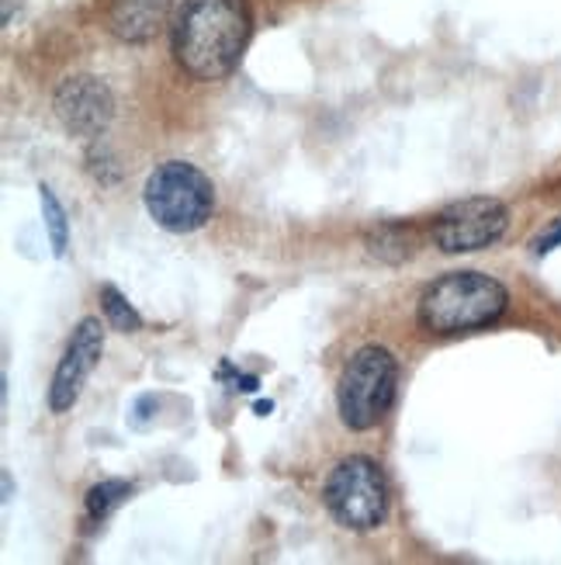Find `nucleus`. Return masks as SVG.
I'll return each instance as SVG.
<instances>
[{
	"instance_id": "0eeeda50",
	"label": "nucleus",
	"mask_w": 561,
	"mask_h": 565,
	"mask_svg": "<svg viewBox=\"0 0 561 565\" xmlns=\"http://www.w3.org/2000/svg\"><path fill=\"white\" fill-rule=\"evenodd\" d=\"M101 354H105V330L97 319H84V323L73 330V337L66 343V354L53 375V385H48V409L53 413L73 409V403L80 399L84 382L90 379Z\"/></svg>"
},
{
	"instance_id": "7ed1b4c3",
	"label": "nucleus",
	"mask_w": 561,
	"mask_h": 565,
	"mask_svg": "<svg viewBox=\"0 0 561 565\" xmlns=\"http://www.w3.org/2000/svg\"><path fill=\"white\" fill-rule=\"evenodd\" d=\"M215 209V188L194 163L170 160L145 181V212L170 233L202 230Z\"/></svg>"
},
{
	"instance_id": "39448f33",
	"label": "nucleus",
	"mask_w": 561,
	"mask_h": 565,
	"mask_svg": "<svg viewBox=\"0 0 561 565\" xmlns=\"http://www.w3.org/2000/svg\"><path fill=\"white\" fill-rule=\"evenodd\" d=\"M326 507L350 531H371L385 521L388 510V486L381 469L371 458H347L339 461L326 479Z\"/></svg>"
},
{
	"instance_id": "f03ea898",
	"label": "nucleus",
	"mask_w": 561,
	"mask_h": 565,
	"mask_svg": "<svg viewBox=\"0 0 561 565\" xmlns=\"http://www.w3.org/2000/svg\"><path fill=\"white\" fill-rule=\"evenodd\" d=\"M506 288L478 271H454L436 278L420 299V327L430 333H468L489 327L506 312Z\"/></svg>"
},
{
	"instance_id": "9d476101",
	"label": "nucleus",
	"mask_w": 561,
	"mask_h": 565,
	"mask_svg": "<svg viewBox=\"0 0 561 565\" xmlns=\"http://www.w3.org/2000/svg\"><path fill=\"white\" fill-rule=\"evenodd\" d=\"M132 497V482L126 479H105L97 482L90 493H87V521L101 524L105 518H111V510H118Z\"/></svg>"
},
{
	"instance_id": "20e7f679",
	"label": "nucleus",
	"mask_w": 561,
	"mask_h": 565,
	"mask_svg": "<svg viewBox=\"0 0 561 565\" xmlns=\"http://www.w3.org/2000/svg\"><path fill=\"white\" fill-rule=\"evenodd\" d=\"M399 367L385 348H360L339 375L336 406L350 430H371L396 399Z\"/></svg>"
},
{
	"instance_id": "6e6552de",
	"label": "nucleus",
	"mask_w": 561,
	"mask_h": 565,
	"mask_svg": "<svg viewBox=\"0 0 561 565\" xmlns=\"http://www.w3.org/2000/svg\"><path fill=\"white\" fill-rule=\"evenodd\" d=\"M56 115L63 121V129L77 139H94L111 126L115 115V97L105 81L97 77H69L60 84L56 97Z\"/></svg>"
},
{
	"instance_id": "f8f14e48",
	"label": "nucleus",
	"mask_w": 561,
	"mask_h": 565,
	"mask_svg": "<svg viewBox=\"0 0 561 565\" xmlns=\"http://www.w3.org/2000/svg\"><path fill=\"white\" fill-rule=\"evenodd\" d=\"M39 191H42V215H45L48 243H53V254L63 257L66 254V215H63V205L56 202V194L48 191L45 184Z\"/></svg>"
},
{
	"instance_id": "1a4fd4ad",
	"label": "nucleus",
	"mask_w": 561,
	"mask_h": 565,
	"mask_svg": "<svg viewBox=\"0 0 561 565\" xmlns=\"http://www.w3.org/2000/svg\"><path fill=\"white\" fill-rule=\"evenodd\" d=\"M166 11H170V0H111L108 29L115 32V39L129 45L153 42L163 29Z\"/></svg>"
},
{
	"instance_id": "f257e3e1",
	"label": "nucleus",
	"mask_w": 561,
	"mask_h": 565,
	"mask_svg": "<svg viewBox=\"0 0 561 565\" xmlns=\"http://www.w3.org/2000/svg\"><path fill=\"white\" fill-rule=\"evenodd\" d=\"M247 0H187L174 24V56L194 81H223L250 42Z\"/></svg>"
},
{
	"instance_id": "9b49d317",
	"label": "nucleus",
	"mask_w": 561,
	"mask_h": 565,
	"mask_svg": "<svg viewBox=\"0 0 561 565\" xmlns=\"http://www.w3.org/2000/svg\"><path fill=\"white\" fill-rule=\"evenodd\" d=\"M101 306H105L108 323H111L118 333H136V330H142V316L129 306V299H126V295H121L115 285H105V288H101Z\"/></svg>"
},
{
	"instance_id": "ddd939ff",
	"label": "nucleus",
	"mask_w": 561,
	"mask_h": 565,
	"mask_svg": "<svg viewBox=\"0 0 561 565\" xmlns=\"http://www.w3.org/2000/svg\"><path fill=\"white\" fill-rule=\"evenodd\" d=\"M558 243H561V223H558L551 233H544V236L538 239V254H548V250H554Z\"/></svg>"
},
{
	"instance_id": "423d86ee",
	"label": "nucleus",
	"mask_w": 561,
	"mask_h": 565,
	"mask_svg": "<svg viewBox=\"0 0 561 565\" xmlns=\"http://www.w3.org/2000/svg\"><path fill=\"white\" fill-rule=\"evenodd\" d=\"M509 212L496 199H465L454 202L441 218H436L433 239L444 254H472L485 250L506 233Z\"/></svg>"
}]
</instances>
